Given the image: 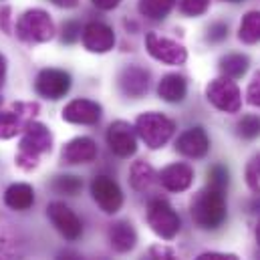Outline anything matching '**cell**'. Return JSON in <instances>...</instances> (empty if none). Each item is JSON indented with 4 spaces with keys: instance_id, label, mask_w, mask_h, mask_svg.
Segmentation results:
<instances>
[{
    "instance_id": "6da1fadb",
    "label": "cell",
    "mask_w": 260,
    "mask_h": 260,
    "mask_svg": "<svg viewBox=\"0 0 260 260\" xmlns=\"http://www.w3.org/2000/svg\"><path fill=\"white\" fill-rule=\"evenodd\" d=\"M192 220L202 230H216L226 220V198L222 190L206 188L192 200Z\"/></svg>"
},
{
    "instance_id": "7a4b0ae2",
    "label": "cell",
    "mask_w": 260,
    "mask_h": 260,
    "mask_svg": "<svg viewBox=\"0 0 260 260\" xmlns=\"http://www.w3.org/2000/svg\"><path fill=\"white\" fill-rule=\"evenodd\" d=\"M53 147V135L43 123L30 121L24 129V137L20 141V151L16 157V164L22 170H32L39 164V157Z\"/></svg>"
},
{
    "instance_id": "3957f363",
    "label": "cell",
    "mask_w": 260,
    "mask_h": 260,
    "mask_svg": "<svg viewBox=\"0 0 260 260\" xmlns=\"http://www.w3.org/2000/svg\"><path fill=\"white\" fill-rule=\"evenodd\" d=\"M176 131V123L168 119L161 113H143L135 121V133L143 139V143L149 149H159L164 147Z\"/></svg>"
},
{
    "instance_id": "277c9868",
    "label": "cell",
    "mask_w": 260,
    "mask_h": 260,
    "mask_svg": "<svg viewBox=\"0 0 260 260\" xmlns=\"http://www.w3.org/2000/svg\"><path fill=\"white\" fill-rule=\"evenodd\" d=\"M147 224L149 228L164 240H172L178 236L182 228V220L178 212L166 200H151L147 206Z\"/></svg>"
},
{
    "instance_id": "5b68a950",
    "label": "cell",
    "mask_w": 260,
    "mask_h": 260,
    "mask_svg": "<svg viewBox=\"0 0 260 260\" xmlns=\"http://www.w3.org/2000/svg\"><path fill=\"white\" fill-rule=\"evenodd\" d=\"M206 97L216 109L224 113H238L242 107L240 89L234 83V79H228V77L210 81V85L206 87Z\"/></svg>"
},
{
    "instance_id": "8992f818",
    "label": "cell",
    "mask_w": 260,
    "mask_h": 260,
    "mask_svg": "<svg viewBox=\"0 0 260 260\" xmlns=\"http://www.w3.org/2000/svg\"><path fill=\"white\" fill-rule=\"evenodd\" d=\"M53 32H55L53 20L49 18V14L45 10H28L18 20V35L24 41L45 43V41L53 39Z\"/></svg>"
},
{
    "instance_id": "52a82bcc",
    "label": "cell",
    "mask_w": 260,
    "mask_h": 260,
    "mask_svg": "<svg viewBox=\"0 0 260 260\" xmlns=\"http://www.w3.org/2000/svg\"><path fill=\"white\" fill-rule=\"evenodd\" d=\"M145 47H147V53L166 63V65H184L186 59H188V53L182 45H178L176 41L172 39H166V37H159L155 32H147L145 37Z\"/></svg>"
},
{
    "instance_id": "ba28073f",
    "label": "cell",
    "mask_w": 260,
    "mask_h": 260,
    "mask_svg": "<svg viewBox=\"0 0 260 260\" xmlns=\"http://www.w3.org/2000/svg\"><path fill=\"white\" fill-rule=\"evenodd\" d=\"M91 196L105 214H115L123 206V194L117 182L109 176H97L91 182Z\"/></svg>"
},
{
    "instance_id": "9c48e42d",
    "label": "cell",
    "mask_w": 260,
    "mask_h": 260,
    "mask_svg": "<svg viewBox=\"0 0 260 260\" xmlns=\"http://www.w3.org/2000/svg\"><path fill=\"white\" fill-rule=\"evenodd\" d=\"M47 214H49L53 226L65 236L69 242H75V240L81 238V234H83V224H81L79 216H77L67 204H63V202H53V204H49Z\"/></svg>"
},
{
    "instance_id": "30bf717a",
    "label": "cell",
    "mask_w": 260,
    "mask_h": 260,
    "mask_svg": "<svg viewBox=\"0 0 260 260\" xmlns=\"http://www.w3.org/2000/svg\"><path fill=\"white\" fill-rule=\"evenodd\" d=\"M37 93L45 99L57 101L61 97H65L71 89V75L61 71V69H45L39 73L37 77Z\"/></svg>"
},
{
    "instance_id": "8fae6325",
    "label": "cell",
    "mask_w": 260,
    "mask_h": 260,
    "mask_svg": "<svg viewBox=\"0 0 260 260\" xmlns=\"http://www.w3.org/2000/svg\"><path fill=\"white\" fill-rule=\"evenodd\" d=\"M35 111H39L37 103H18L10 111H2L0 113V137L2 139H10L18 131L26 129V125L30 123V117L35 115Z\"/></svg>"
},
{
    "instance_id": "7c38bea8",
    "label": "cell",
    "mask_w": 260,
    "mask_h": 260,
    "mask_svg": "<svg viewBox=\"0 0 260 260\" xmlns=\"http://www.w3.org/2000/svg\"><path fill=\"white\" fill-rule=\"evenodd\" d=\"M109 149L117 157H131L137 151V133L127 121H113L107 129Z\"/></svg>"
},
{
    "instance_id": "4fadbf2b",
    "label": "cell",
    "mask_w": 260,
    "mask_h": 260,
    "mask_svg": "<svg viewBox=\"0 0 260 260\" xmlns=\"http://www.w3.org/2000/svg\"><path fill=\"white\" fill-rule=\"evenodd\" d=\"M101 105L91 99H75L63 109V119L77 125H95L101 119Z\"/></svg>"
},
{
    "instance_id": "5bb4252c",
    "label": "cell",
    "mask_w": 260,
    "mask_h": 260,
    "mask_svg": "<svg viewBox=\"0 0 260 260\" xmlns=\"http://www.w3.org/2000/svg\"><path fill=\"white\" fill-rule=\"evenodd\" d=\"M176 149L178 153H182L184 157L190 159H200L210 151V137L204 127H190L184 131L178 141H176Z\"/></svg>"
},
{
    "instance_id": "9a60e30c",
    "label": "cell",
    "mask_w": 260,
    "mask_h": 260,
    "mask_svg": "<svg viewBox=\"0 0 260 260\" xmlns=\"http://www.w3.org/2000/svg\"><path fill=\"white\" fill-rule=\"evenodd\" d=\"M83 45L91 53H107L115 45L113 28L103 22H89L83 28Z\"/></svg>"
},
{
    "instance_id": "2e32d148",
    "label": "cell",
    "mask_w": 260,
    "mask_h": 260,
    "mask_svg": "<svg viewBox=\"0 0 260 260\" xmlns=\"http://www.w3.org/2000/svg\"><path fill=\"white\" fill-rule=\"evenodd\" d=\"M157 180L170 192H186L194 182V170H192V166H188L184 161H178V164H172V166L164 168L159 172Z\"/></svg>"
},
{
    "instance_id": "e0dca14e",
    "label": "cell",
    "mask_w": 260,
    "mask_h": 260,
    "mask_svg": "<svg viewBox=\"0 0 260 260\" xmlns=\"http://www.w3.org/2000/svg\"><path fill=\"white\" fill-rule=\"evenodd\" d=\"M97 157V143L91 137H75L67 143L61 151L63 164L77 166V164H89Z\"/></svg>"
},
{
    "instance_id": "ac0fdd59",
    "label": "cell",
    "mask_w": 260,
    "mask_h": 260,
    "mask_svg": "<svg viewBox=\"0 0 260 260\" xmlns=\"http://www.w3.org/2000/svg\"><path fill=\"white\" fill-rule=\"evenodd\" d=\"M149 87V73L143 67L129 65L119 73V89L127 97H141Z\"/></svg>"
},
{
    "instance_id": "d6986e66",
    "label": "cell",
    "mask_w": 260,
    "mask_h": 260,
    "mask_svg": "<svg viewBox=\"0 0 260 260\" xmlns=\"http://www.w3.org/2000/svg\"><path fill=\"white\" fill-rule=\"evenodd\" d=\"M109 244L119 254H125V252L133 250L137 244V232H135L133 224L125 222V220L111 224L109 226Z\"/></svg>"
},
{
    "instance_id": "ffe728a7",
    "label": "cell",
    "mask_w": 260,
    "mask_h": 260,
    "mask_svg": "<svg viewBox=\"0 0 260 260\" xmlns=\"http://www.w3.org/2000/svg\"><path fill=\"white\" fill-rule=\"evenodd\" d=\"M186 93H188V83L182 75L178 73H170L166 75L159 85H157V95L168 101V103H180L186 99Z\"/></svg>"
},
{
    "instance_id": "44dd1931",
    "label": "cell",
    "mask_w": 260,
    "mask_h": 260,
    "mask_svg": "<svg viewBox=\"0 0 260 260\" xmlns=\"http://www.w3.org/2000/svg\"><path fill=\"white\" fill-rule=\"evenodd\" d=\"M4 202L8 208L24 212L35 204V190L28 184H12L4 194Z\"/></svg>"
},
{
    "instance_id": "7402d4cb",
    "label": "cell",
    "mask_w": 260,
    "mask_h": 260,
    "mask_svg": "<svg viewBox=\"0 0 260 260\" xmlns=\"http://www.w3.org/2000/svg\"><path fill=\"white\" fill-rule=\"evenodd\" d=\"M129 180H131V186H133L137 192H147V190L157 182V174H155V170H153L147 161L139 159V161H135L133 168H131Z\"/></svg>"
},
{
    "instance_id": "603a6c76",
    "label": "cell",
    "mask_w": 260,
    "mask_h": 260,
    "mask_svg": "<svg viewBox=\"0 0 260 260\" xmlns=\"http://www.w3.org/2000/svg\"><path fill=\"white\" fill-rule=\"evenodd\" d=\"M20 242L14 238L8 224L0 220V260H20Z\"/></svg>"
},
{
    "instance_id": "cb8c5ba5",
    "label": "cell",
    "mask_w": 260,
    "mask_h": 260,
    "mask_svg": "<svg viewBox=\"0 0 260 260\" xmlns=\"http://www.w3.org/2000/svg\"><path fill=\"white\" fill-rule=\"evenodd\" d=\"M238 39L242 43H246V45L260 43V10H252L242 18L240 30H238Z\"/></svg>"
},
{
    "instance_id": "d4e9b609",
    "label": "cell",
    "mask_w": 260,
    "mask_h": 260,
    "mask_svg": "<svg viewBox=\"0 0 260 260\" xmlns=\"http://www.w3.org/2000/svg\"><path fill=\"white\" fill-rule=\"evenodd\" d=\"M248 57L246 55H226L220 59V71L228 77V79H240L246 71H248Z\"/></svg>"
},
{
    "instance_id": "484cf974",
    "label": "cell",
    "mask_w": 260,
    "mask_h": 260,
    "mask_svg": "<svg viewBox=\"0 0 260 260\" xmlns=\"http://www.w3.org/2000/svg\"><path fill=\"white\" fill-rule=\"evenodd\" d=\"M176 0H139V12L151 20H161L170 14Z\"/></svg>"
},
{
    "instance_id": "4316f807",
    "label": "cell",
    "mask_w": 260,
    "mask_h": 260,
    "mask_svg": "<svg viewBox=\"0 0 260 260\" xmlns=\"http://www.w3.org/2000/svg\"><path fill=\"white\" fill-rule=\"evenodd\" d=\"M81 188H83V180L77 176H57L53 180V190L57 194L75 196L81 192Z\"/></svg>"
},
{
    "instance_id": "83f0119b",
    "label": "cell",
    "mask_w": 260,
    "mask_h": 260,
    "mask_svg": "<svg viewBox=\"0 0 260 260\" xmlns=\"http://www.w3.org/2000/svg\"><path fill=\"white\" fill-rule=\"evenodd\" d=\"M236 133L242 139H256L260 135V117L258 115H244L236 123Z\"/></svg>"
},
{
    "instance_id": "f1b7e54d",
    "label": "cell",
    "mask_w": 260,
    "mask_h": 260,
    "mask_svg": "<svg viewBox=\"0 0 260 260\" xmlns=\"http://www.w3.org/2000/svg\"><path fill=\"white\" fill-rule=\"evenodd\" d=\"M228 182H230V174L224 166H214L208 170V186L210 188H216V190H226L228 188Z\"/></svg>"
},
{
    "instance_id": "f546056e",
    "label": "cell",
    "mask_w": 260,
    "mask_h": 260,
    "mask_svg": "<svg viewBox=\"0 0 260 260\" xmlns=\"http://www.w3.org/2000/svg\"><path fill=\"white\" fill-rule=\"evenodd\" d=\"M246 184L254 194L260 196V153H256L246 166Z\"/></svg>"
},
{
    "instance_id": "4dcf8cb0",
    "label": "cell",
    "mask_w": 260,
    "mask_h": 260,
    "mask_svg": "<svg viewBox=\"0 0 260 260\" xmlns=\"http://www.w3.org/2000/svg\"><path fill=\"white\" fill-rule=\"evenodd\" d=\"M208 4H210V0H182L180 10L188 16H200L208 10Z\"/></svg>"
},
{
    "instance_id": "1f68e13d",
    "label": "cell",
    "mask_w": 260,
    "mask_h": 260,
    "mask_svg": "<svg viewBox=\"0 0 260 260\" xmlns=\"http://www.w3.org/2000/svg\"><path fill=\"white\" fill-rule=\"evenodd\" d=\"M151 260H180V256L176 254L174 248L170 246H164V244H153L149 248V254H147Z\"/></svg>"
},
{
    "instance_id": "d6a6232c",
    "label": "cell",
    "mask_w": 260,
    "mask_h": 260,
    "mask_svg": "<svg viewBox=\"0 0 260 260\" xmlns=\"http://www.w3.org/2000/svg\"><path fill=\"white\" fill-rule=\"evenodd\" d=\"M246 101L254 107H260V71L252 77L250 85H248V91H246Z\"/></svg>"
},
{
    "instance_id": "836d02e7",
    "label": "cell",
    "mask_w": 260,
    "mask_h": 260,
    "mask_svg": "<svg viewBox=\"0 0 260 260\" xmlns=\"http://www.w3.org/2000/svg\"><path fill=\"white\" fill-rule=\"evenodd\" d=\"M226 37H228V26H226L224 22H216V24H212L210 30H208V41H212V43L224 41Z\"/></svg>"
},
{
    "instance_id": "e575fe53",
    "label": "cell",
    "mask_w": 260,
    "mask_h": 260,
    "mask_svg": "<svg viewBox=\"0 0 260 260\" xmlns=\"http://www.w3.org/2000/svg\"><path fill=\"white\" fill-rule=\"evenodd\" d=\"M81 37V24L79 22H67L63 26V43H75Z\"/></svg>"
},
{
    "instance_id": "d590c367",
    "label": "cell",
    "mask_w": 260,
    "mask_h": 260,
    "mask_svg": "<svg viewBox=\"0 0 260 260\" xmlns=\"http://www.w3.org/2000/svg\"><path fill=\"white\" fill-rule=\"evenodd\" d=\"M196 260H240L236 254L232 252H204L200 254Z\"/></svg>"
},
{
    "instance_id": "8d00e7d4",
    "label": "cell",
    "mask_w": 260,
    "mask_h": 260,
    "mask_svg": "<svg viewBox=\"0 0 260 260\" xmlns=\"http://www.w3.org/2000/svg\"><path fill=\"white\" fill-rule=\"evenodd\" d=\"M55 260H85V258L79 252H75V250H61Z\"/></svg>"
},
{
    "instance_id": "74e56055",
    "label": "cell",
    "mask_w": 260,
    "mask_h": 260,
    "mask_svg": "<svg viewBox=\"0 0 260 260\" xmlns=\"http://www.w3.org/2000/svg\"><path fill=\"white\" fill-rule=\"evenodd\" d=\"M119 2H121V0H93V4H95L97 8H101V10H111V8H115Z\"/></svg>"
},
{
    "instance_id": "f35d334b",
    "label": "cell",
    "mask_w": 260,
    "mask_h": 260,
    "mask_svg": "<svg viewBox=\"0 0 260 260\" xmlns=\"http://www.w3.org/2000/svg\"><path fill=\"white\" fill-rule=\"evenodd\" d=\"M51 2L57 6H63V8H73V6H77L79 0H51Z\"/></svg>"
},
{
    "instance_id": "ab89813d",
    "label": "cell",
    "mask_w": 260,
    "mask_h": 260,
    "mask_svg": "<svg viewBox=\"0 0 260 260\" xmlns=\"http://www.w3.org/2000/svg\"><path fill=\"white\" fill-rule=\"evenodd\" d=\"M4 77H6V59L0 55V87L4 83Z\"/></svg>"
},
{
    "instance_id": "60d3db41",
    "label": "cell",
    "mask_w": 260,
    "mask_h": 260,
    "mask_svg": "<svg viewBox=\"0 0 260 260\" xmlns=\"http://www.w3.org/2000/svg\"><path fill=\"white\" fill-rule=\"evenodd\" d=\"M252 210H254V212H260V196H258V200L252 202Z\"/></svg>"
},
{
    "instance_id": "b9f144b4",
    "label": "cell",
    "mask_w": 260,
    "mask_h": 260,
    "mask_svg": "<svg viewBox=\"0 0 260 260\" xmlns=\"http://www.w3.org/2000/svg\"><path fill=\"white\" fill-rule=\"evenodd\" d=\"M256 242H258L260 246V220H258V226H256Z\"/></svg>"
},
{
    "instance_id": "7bdbcfd3",
    "label": "cell",
    "mask_w": 260,
    "mask_h": 260,
    "mask_svg": "<svg viewBox=\"0 0 260 260\" xmlns=\"http://www.w3.org/2000/svg\"><path fill=\"white\" fill-rule=\"evenodd\" d=\"M226 2H240V0H226Z\"/></svg>"
},
{
    "instance_id": "ee69618b",
    "label": "cell",
    "mask_w": 260,
    "mask_h": 260,
    "mask_svg": "<svg viewBox=\"0 0 260 260\" xmlns=\"http://www.w3.org/2000/svg\"><path fill=\"white\" fill-rule=\"evenodd\" d=\"M256 260H260V252H256Z\"/></svg>"
},
{
    "instance_id": "f6af8a7d",
    "label": "cell",
    "mask_w": 260,
    "mask_h": 260,
    "mask_svg": "<svg viewBox=\"0 0 260 260\" xmlns=\"http://www.w3.org/2000/svg\"><path fill=\"white\" fill-rule=\"evenodd\" d=\"M141 260H151V258H149V256H147V258H145V256H143V258H141Z\"/></svg>"
},
{
    "instance_id": "bcb514c9",
    "label": "cell",
    "mask_w": 260,
    "mask_h": 260,
    "mask_svg": "<svg viewBox=\"0 0 260 260\" xmlns=\"http://www.w3.org/2000/svg\"><path fill=\"white\" fill-rule=\"evenodd\" d=\"M97 260H107V258H97Z\"/></svg>"
},
{
    "instance_id": "7dc6e473",
    "label": "cell",
    "mask_w": 260,
    "mask_h": 260,
    "mask_svg": "<svg viewBox=\"0 0 260 260\" xmlns=\"http://www.w3.org/2000/svg\"><path fill=\"white\" fill-rule=\"evenodd\" d=\"M0 105H2V101H0Z\"/></svg>"
}]
</instances>
